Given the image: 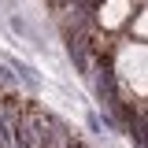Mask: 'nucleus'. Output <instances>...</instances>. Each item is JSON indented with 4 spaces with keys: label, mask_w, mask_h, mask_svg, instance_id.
Segmentation results:
<instances>
[{
    "label": "nucleus",
    "mask_w": 148,
    "mask_h": 148,
    "mask_svg": "<svg viewBox=\"0 0 148 148\" xmlns=\"http://www.w3.org/2000/svg\"><path fill=\"white\" fill-rule=\"evenodd\" d=\"M67 52H71L74 67H78L82 74L89 71V59H85V41H82V37H71V41H67Z\"/></svg>",
    "instance_id": "obj_1"
}]
</instances>
